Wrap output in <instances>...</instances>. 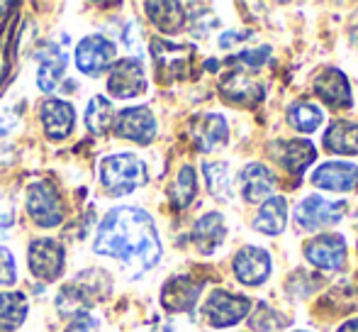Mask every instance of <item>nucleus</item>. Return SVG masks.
Returning a JSON list of instances; mask_svg holds the SVG:
<instances>
[{"instance_id": "obj_5", "label": "nucleus", "mask_w": 358, "mask_h": 332, "mask_svg": "<svg viewBox=\"0 0 358 332\" xmlns=\"http://www.w3.org/2000/svg\"><path fill=\"white\" fill-rule=\"evenodd\" d=\"M115 62V44L105 39L103 34L83 37L76 47V67L85 76H100Z\"/></svg>"}, {"instance_id": "obj_6", "label": "nucleus", "mask_w": 358, "mask_h": 332, "mask_svg": "<svg viewBox=\"0 0 358 332\" xmlns=\"http://www.w3.org/2000/svg\"><path fill=\"white\" fill-rule=\"evenodd\" d=\"M151 57H154V64H156V76H161L164 81L183 78L185 71L190 69L193 47L166 42V39H154V42H151Z\"/></svg>"}, {"instance_id": "obj_27", "label": "nucleus", "mask_w": 358, "mask_h": 332, "mask_svg": "<svg viewBox=\"0 0 358 332\" xmlns=\"http://www.w3.org/2000/svg\"><path fill=\"white\" fill-rule=\"evenodd\" d=\"M315 157L317 152L310 142H305V139H290V142L283 144V154L278 157V162L287 171H292V174H302L307 166L315 162Z\"/></svg>"}, {"instance_id": "obj_12", "label": "nucleus", "mask_w": 358, "mask_h": 332, "mask_svg": "<svg viewBox=\"0 0 358 332\" xmlns=\"http://www.w3.org/2000/svg\"><path fill=\"white\" fill-rule=\"evenodd\" d=\"M234 274L241 284L261 286L271 276V256L266 249L244 247L234 256Z\"/></svg>"}, {"instance_id": "obj_14", "label": "nucleus", "mask_w": 358, "mask_h": 332, "mask_svg": "<svg viewBox=\"0 0 358 332\" xmlns=\"http://www.w3.org/2000/svg\"><path fill=\"white\" fill-rule=\"evenodd\" d=\"M200 291H203V286L190 276H176V279L166 281L164 291H161V305L169 313H185L195 305Z\"/></svg>"}, {"instance_id": "obj_33", "label": "nucleus", "mask_w": 358, "mask_h": 332, "mask_svg": "<svg viewBox=\"0 0 358 332\" xmlns=\"http://www.w3.org/2000/svg\"><path fill=\"white\" fill-rule=\"evenodd\" d=\"M268 57H271V49L268 47H261V49H249V52H241L236 59L256 69V67H261V64L268 62Z\"/></svg>"}, {"instance_id": "obj_19", "label": "nucleus", "mask_w": 358, "mask_h": 332, "mask_svg": "<svg viewBox=\"0 0 358 332\" xmlns=\"http://www.w3.org/2000/svg\"><path fill=\"white\" fill-rule=\"evenodd\" d=\"M315 93L324 100L329 108H349L351 105V90L349 81L336 69H327L315 78Z\"/></svg>"}, {"instance_id": "obj_35", "label": "nucleus", "mask_w": 358, "mask_h": 332, "mask_svg": "<svg viewBox=\"0 0 358 332\" xmlns=\"http://www.w3.org/2000/svg\"><path fill=\"white\" fill-rule=\"evenodd\" d=\"M8 27L0 29V88H3V81L8 76V69H10V62H8Z\"/></svg>"}, {"instance_id": "obj_30", "label": "nucleus", "mask_w": 358, "mask_h": 332, "mask_svg": "<svg viewBox=\"0 0 358 332\" xmlns=\"http://www.w3.org/2000/svg\"><path fill=\"white\" fill-rule=\"evenodd\" d=\"M195 193H198V179H195L193 166H183L176 176L173 186H171V203L176 208H188L193 203Z\"/></svg>"}, {"instance_id": "obj_25", "label": "nucleus", "mask_w": 358, "mask_h": 332, "mask_svg": "<svg viewBox=\"0 0 358 332\" xmlns=\"http://www.w3.org/2000/svg\"><path fill=\"white\" fill-rule=\"evenodd\" d=\"M146 13H149L151 22L166 34L178 32L185 25V13L180 3H146Z\"/></svg>"}, {"instance_id": "obj_21", "label": "nucleus", "mask_w": 358, "mask_h": 332, "mask_svg": "<svg viewBox=\"0 0 358 332\" xmlns=\"http://www.w3.org/2000/svg\"><path fill=\"white\" fill-rule=\"evenodd\" d=\"M224 237H227V225L220 213H208L195 223L193 242L203 254H213L224 242Z\"/></svg>"}, {"instance_id": "obj_7", "label": "nucleus", "mask_w": 358, "mask_h": 332, "mask_svg": "<svg viewBox=\"0 0 358 332\" xmlns=\"http://www.w3.org/2000/svg\"><path fill=\"white\" fill-rule=\"evenodd\" d=\"M29 271L42 281H57L64 271V247L57 240L39 237L27 251Z\"/></svg>"}, {"instance_id": "obj_11", "label": "nucleus", "mask_w": 358, "mask_h": 332, "mask_svg": "<svg viewBox=\"0 0 358 332\" xmlns=\"http://www.w3.org/2000/svg\"><path fill=\"white\" fill-rule=\"evenodd\" d=\"M108 90L115 98H134L146 90L144 67L139 59H120L108 78Z\"/></svg>"}, {"instance_id": "obj_3", "label": "nucleus", "mask_w": 358, "mask_h": 332, "mask_svg": "<svg viewBox=\"0 0 358 332\" xmlns=\"http://www.w3.org/2000/svg\"><path fill=\"white\" fill-rule=\"evenodd\" d=\"M27 213L39 228H57L64 220V203L49 181H37L27 191Z\"/></svg>"}, {"instance_id": "obj_23", "label": "nucleus", "mask_w": 358, "mask_h": 332, "mask_svg": "<svg viewBox=\"0 0 358 332\" xmlns=\"http://www.w3.org/2000/svg\"><path fill=\"white\" fill-rule=\"evenodd\" d=\"M324 147L334 154L354 157L358 154V125L349 120H336L324 132Z\"/></svg>"}, {"instance_id": "obj_1", "label": "nucleus", "mask_w": 358, "mask_h": 332, "mask_svg": "<svg viewBox=\"0 0 358 332\" xmlns=\"http://www.w3.org/2000/svg\"><path fill=\"white\" fill-rule=\"evenodd\" d=\"M95 251L134 266L137 274L154 269L161 259V240L151 215L142 208H113L95 235Z\"/></svg>"}, {"instance_id": "obj_36", "label": "nucleus", "mask_w": 358, "mask_h": 332, "mask_svg": "<svg viewBox=\"0 0 358 332\" xmlns=\"http://www.w3.org/2000/svg\"><path fill=\"white\" fill-rule=\"evenodd\" d=\"M249 37H251L249 32H227V34H222V37H220V47L222 49H229L231 44L244 42V39H249Z\"/></svg>"}, {"instance_id": "obj_17", "label": "nucleus", "mask_w": 358, "mask_h": 332, "mask_svg": "<svg viewBox=\"0 0 358 332\" xmlns=\"http://www.w3.org/2000/svg\"><path fill=\"white\" fill-rule=\"evenodd\" d=\"M239 188L249 203H261L266 200L275 188V176L264 164H249L239 174Z\"/></svg>"}, {"instance_id": "obj_4", "label": "nucleus", "mask_w": 358, "mask_h": 332, "mask_svg": "<svg viewBox=\"0 0 358 332\" xmlns=\"http://www.w3.org/2000/svg\"><path fill=\"white\" fill-rule=\"evenodd\" d=\"M100 279H105L103 271H85V274H80L73 284H69L66 289L59 293V310H62V313L76 310V315L85 313V308H90L95 300L105 296V291H100V286L108 289V281L100 284Z\"/></svg>"}, {"instance_id": "obj_26", "label": "nucleus", "mask_w": 358, "mask_h": 332, "mask_svg": "<svg viewBox=\"0 0 358 332\" xmlns=\"http://www.w3.org/2000/svg\"><path fill=\"white\" fill-rule=\"evenodd\" d=\"M27 318V298L17 291L0 293V332H13Z\"/></svg>"}, {"instance_id": "obj_8", "label": "nucleus", "mask_w": 358, "mask_h": 332, "mask_svg": "<svg viewBox=\"0 0 358 332\" xmlns=\"http://www.w3.org/2000/svg\"><path fill=\"white\" fill-rule=\"evenodd\" d=\"M251 303L244 296L227 293V291H213L205 303V318L213 328H229L236 325L239 320L246 318Z\"/></svg>"}, {"instance_id": "obj_2", "label": "nucleus", "mask_w": 358, "mask_h": 332, "mask_svg": "<svg viewBox=\"0 0 358 332\" xmlns=\"http://www.w3.org/2000/svg\"><path fill=\"white\" fill-rule=\"evenodd\" d=\"M149 181L146 164L134 154H113L100 162V184L110 195H127Z\"/></svg>"}, {"instance_id": "obj_34", "label": "nucleus", "mask_w": 358, "mask_h": 332, "mask_svg": "<svg viewBox=\"0 0 358 332\" xmlns=\"http://www.w3.org/2000/svg\"><path fill=\"white\" fill-rule=\"evenodd\" d=\"M98 318H93L90 313H78L76 320L69 325V332H98Z\"/></svg>"}, {"instance_id": "obj_31", "label": "nucleus", "mask_w": 358, "mask_h": 332, "mask_svg": "<svg viewBox=\"0 0 358 332\" xmlns=\"http://www.w3.org/2000/svg\"><path fill=\"white\" fill-rule=\"evenodd\" d=\"M203 169H205V181H208L210 193L220 200H231V179H229L227 164L210 162V164H205Z\"/></svg>"}, {"instance_id": "obj_22", "label": "nucleus", "mask_w": 358, "mask_h": 332, "mask_svg": "<svg viewBox=\"0 0 358 332\" xmlns=\"http://www.w3.org/2000/svg\"><path fill=\"white\" fill-rule=\"evenodd\" d=\"M195 144L200 152H215L227 142V120L217 113H208L195 123L193 130Z\"/></svg>"}, {"instance_id": "obj_28", "label": "nucleus", "mask_w": 358, "mask_h": 332, "mask_svg": "<svg viewBox=\"0 0 358 332\" xmlns=\"http://www.w3.org/2000/svg\"><path fill=\"white\" fill-rule=\"evenodd\" d=\"M287 120H290V125L295 130L310 134V132H315V130H320L322 120H324V113H322L317 105L300 100V103L290 105V110H287Z\"/></svg>"}, {"instance_id": "obj_39", "label": "nucleus", "mask_w": 358, "mask_h": 332, "mask_svg": "<svg viewBox=\"0 0 358 332\" xmlns=\"http://www.w3.org/2000/svg\"><path fill=\"white\" fill-rule=\"evenodd\" d=\"M10 8V5H3V3H0V13H3V10H8Z\"/></svg>"}, {"instance_id": "obj_38", "label": "nucleus", "mask_w": 358, "mask_h": 332, "mask_svg": "<svg viewBox=\"0 0 358 332\" xmlns=\"http://www.w3.org/2000/svg\"><path fill=\"white\" fill-rule=\"evenodd\" d=\"M339 332H358V318L356 320H349L339 328Z\"/></svg>"}, {"instance_id": "obj_13", "label": "nucleus", "mask_w": 358, "mask_h": 332, "mask_svg": "<svg viewBox=\"0 0 358 332\" xmlns=\"http://www.w3.org/2000/svg\"><path fill=\"white\" fill-rule=\"evenodd\" d=\"M39 118H42L44 125V132H47L49 139H66L73 130L76 123V113L71 108V103L66 100H57V98H49L42 103L39 108Z\"/></svg>"}, {"instance_id": "obj_32", "label": "nucleus", "mask_w": 358, "mask_h": 332, "mask_svg": "<svg viewBox=\"0 0 358 332\" xmlns=\"http://www.w3.org/2000/svg\"><path fill=\"white\" fill-rule=\"evenodd\" d=\"M15 284V259L8 247H0V286Z\"/></svg>"}, {"instance_id": "obj_9", "label": "nucleus", "mask_w": 358, "mask_h": 332, "mask_svg": "<svg viewBox=\"0 0 358 332\" xmlns=\"http://www.w3.org/2000/svg\"><path fill=\"white\" fill-rule=\"evenodd\" d=\"M344 203L327 200L322 195H307L295 210V220L302 230H320L324 225H334L344 215Z\"/></svg>"}, {"instance_id": "obj_37", "label": "nucleus", "mask_w": 358, "mask_h": 332, "mask_svg": "<svg viewBox=\"0 0 358 332\" xmlns=\"http://www.w3.org/2000/svg\"><path fill=\"white\" fill-rule=\"evenodd\" d=\"M13 225V210L0 200V235L8 233V228Z\"/></svg>"}, {"instance_id": "obj_15", "label": "nucleus", "mask_w": 358, "mask_h": 332, "mask_svg": "<svg viewBox=\"0 0 358 332\" xmlns=\"http://www.w3.org/2000/svg\"><path fill=\"white\" fill-rule=\"evenodd\" d=\"M37 62H39V69H37L39 90L52 93V90H57V85L62 83L64 74H66V64H69L66 52L54 47V44H47L44 49H39Z\"/></svg>"}, {"instance_id": "obj_29", "label": "nucleus", "mask_w": 358, "mask_h": 332, "mask_svg": "<svg viewBox=\"0 0 358 332\" xmlns=\"http://www.w3.org/2000/svg\"><path fill=\"white\" fill-rule=\"evenodd\" d=\"M113 123H115V113L110 100L103 98V95H93L88 103V110H85V125H88V130L95 134H103L108 132V127Z\"/></svg>"}, {"instance_id": "obj_18", "label": "nucleus", "mask_w": 358, "mask_h": 332, "mask_svg": "<svg viewBox=\"0 0 358 332\" xmlns=\"http://www.w3.org/2000/svg\"><path fill=\"white\" fill-rule=\"evenodd\" d=\"M312 181L324 191H358V166L344 162L322 164L312 174Z\"/></svg>"}, {"instance_id": "obj_20", "label": "nucleus", "mask_w": 358, "mask_h": 332, "mask_svg": "<svg viewBox=\"0 0 358 332\" xmlns=\"http://www.w3.org/2000/svg\"><path fill=\"white\" fill-rule=\"evenodd\" d=\"M266 88L256 78L246 76L244 71H234L222 81V95H224L229 103L236 105H254L264 98Z\"/></svg>"}, {"instance_id": "obj_10", "label": "nucleus", "mask_w": 358, "mask_h": 332, "mask_svg": "<svg viewBox=\"0 0 358 332\" xmlns=\"http://www.w3.org/2000/svg\"><path fill=\"white\" fill-rule=\"evenodd\" d=\"M113 125L120 137L132 139L137 144H149L156 137V118L146 105L120 110V115H115Z\"/></svg>"}, {"instance_id": "obj_16", "label": "nucleus", "mask_w": 358, "mask_h": 332, "mask_svg": "<svg viewBox=\"0 0 358 332\" xmlns=\"http://www.w3.org/2000/svg\"><path fill=\"white\" fill-rule=\"evenodd\" d=\"M305 256L320 269H341L346 259V242L341 235H324V237H317L315 242L307 244Z\"/></svg>"}, {"instance_id": "obj_24", "label": "nucleus", "mask_w": 358, "mask_h": 332, "mask_svg": "<svg viewBox=\"0 0 358 332\" xmlns=\"http://www.w3.org/2000/svg\"><path fill=\"white\" fill-rule=\"evenodd\" d=\"M287 205H285V198L275 195V198H268L264 205H261L259 215L254 220V228L259 233H266V235H280L285 230V223H287Z\"/></svg>"}]
</instances>
